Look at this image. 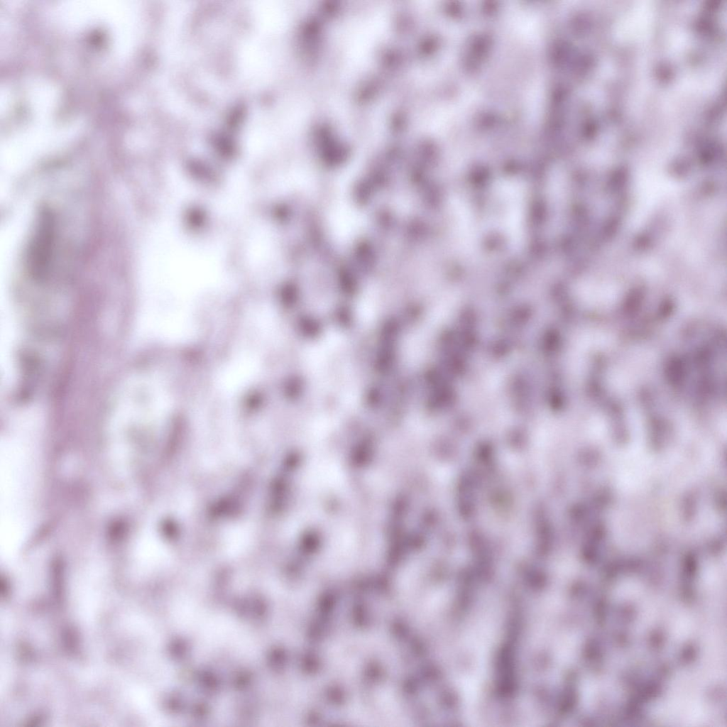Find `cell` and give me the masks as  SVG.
Wrapping results in <instances>:
<instances>
[{"instance_id": "obj_3", "label": "cell", "mask_w": 727, "mask_h": 727, "mask_svg": "<svg viewBox=\"0 0 727 727\" xmlns=\"http://www.w3.org/2000/svg\"><path fill=\"white\" fill-rule=\"evenodd\" d=\"M458 300L455 295L446 293L434 306L425 325L415 331L407 339L404 344V355L410 364H419L424 358L434 332L453 312Z\"/></svg>"}, {"instance_id": "obj_4", "label": "cell", "mask_w": 727, "mask_h": 727, "mask_svg": "<svg viewBox=\"0 0 727 727\" xmlns=\"http://www.w3.org/2000/svg\"><path fill=\"white\" fill-rule=\"evenodd\" d=\"M448 207L456 246L461 254H470L477 242L472 209L467 201L459 195L450 198Z\"/></svg>"}, {"instance_id": "obj_1", "label": "cell", "mask_w": 727, "mask_h": 727, "mask_svg": "<svg viewBox=\"0 0 727 727\" xmlns=\"http://www.w3.org/2000/svg\"><path fill=\"white\" fill-rule=\"evenodd\" d=\"M496 190L505 236L512 246L519 248L525 235V187L518 180L508 179L498 183Z\"/></svg>"}, {"instance_id": "obj_2", "label": "cell", "mask_w": 727, "mask_h": 727, "mask_svg": "<svg viewBox=\"0 0 727 727\" xmlns=\"http://www.w3.org/2000/svg\"><path fill=\"white\" fill-rule=\"evenodd\" d=\"M56 239L54 213L43 208L30 238L26 256V270L35 280L48 275L52 263Z\"/></svg>"}, {"instance_id": "obj_5", "label": "cell", "mask_w": 727, "mask_h": 727, "mask_svg": "<svg viewBox=\"0 0 727 727\" xmlns=\"http://www.w3.org/2000/svg\"><path fill=\"white\" fill-rule=\"evenodd\" d=\"M377 300L374 290L369 289L364 293L357 306L359 320L364 324L373 322L377 313Z\"/></svg>"}]
</instances>
